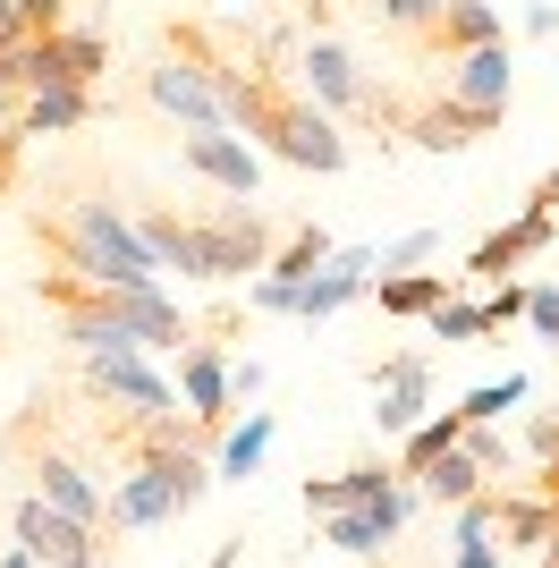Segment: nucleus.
I'll list each match as a JSON object with an SVG mask.
<instances>
[{
  "label": "nucleus",
  "instance_id": "nucleus-1",
  "mask_svg": "<svg viewBox=\"0 0 559 568\" xmlns=\"http://www.w3.org/2000/svg\"><path fill=\"white\" fill-rule=\"evenodd\" d=\"M162 51L204 77L212 102H221V119H230V128H246V136H255L272 162L323 170V179H331V170H348V128H339L323 102H305L297 77L272 69V60H263V43L246 34V26L170 18V26H162Z\"/></svg>",
  "mask_w": 559,
  "mask_h": 568
},
{
  "label": "nucleus",
  "instance_id": "nucleus-2",
  "mask_svg": "<svg viewBox=\"0 0 559 568\" xmlns=\"http://www.w3.org/2000/svg\"><path fill=\"white\" fill-rule=\"evenodd\" d=\"M136 237L153 246V263L162 272H179V281H255L263 263H272L280 230L272 213H255V195H221V204H204V213H179V204H136Z\"/></svg>",
  "mask_w": 559,
  "mask_h": 568
},
{
  "label": "nucleus",
  "instance_id": "nucleus-3",
  "mask_svg": "<svg viewBox=\"0 0 559 568\" xmlns=\"http://www.w3.org/2000/svg\"><path fill=\"white\" fill-rule=\"evenodd\" d=\"M34 297L69 348H186L212 323V314H186L179 297H162V281L119 288V281H85V272H34Z\"/></svg>",
  "mask_w": 559,
  "mask_h": 568
},
{
  "label": "nucleus",
  "instance_id": "nucleus-4",
  "mask_svg": "<svg viewBox=\"0 0 559 568\" xmlns=\"http://www.w3.org/2000/svg\"><path fill=\"white\" fill-rule=\"evenodd\" d=\"M26 237H34L43 272H85V281H119V288H153L162 281L153 246L136 237V221L119 213L111 195L51 187L43 204H26Z\"/></svg>",
  "mask_w": 559,
  "mask_h": 568
},
{
  "label": "nucleus",
  "instance_id": "nucleus-5",
  "mask_svg": "<svg viewBox=\"0 0 559 568\" xmlns=\"http://www.w3.org/2000/svg\"><path fill=\"white\" fill-rule=\"evenodd\" d=\"M111 77V43L93 26H51L34 43L0 51V85L9 94H34V85H102Z\"/></svg>",
  "mask_w": 559,
  "mask_h": 568
},
{
  "label": "nucleus",
  "instance_id": "nucleus-6",
  "mask_svg": "<svg viewBox=\"0 0 559 568\" xmlns=\"http://www.w3.org/2000/svg\"><path fill=\"white\" fill-rule=\"evenodd\" d=\"M221 332H237V314H212L204 332L179 348V390H186V407H195V450H212V442L230 433V407H237V390H230V356H221Z\"/></svg>",
  "mask_w": 559,
  "mask_h": 568
},
{
  "label": "nucleus",
  "instance_id": "nucleus-7",
  "mask_svg": "<svg viewBox=\"0 0 559 568\" xmlns=\"http://www.w3.org/2000/svg\"><path fill=\"white\" fill-rule=\"evenodd\" d=\"M77 399H93V407H136V416H170L179 390L144 365V348H77Z\"/></svg>",
  "mask_w": 559,
  "mask_h": 568
},
{
  "label": "nucleus",
  "instance_id": "nucleus-8",
  "mask_svg": "<svg viewBox=\"0 0 559 568\" xmlns=\"http://www.w3.org/2000/svg\"><path fill=\"white\" fill-rule=\"evenodd\" d=\"M288 77H297V94L305 102H323L331 119H356L365 111V94H373V77H365V60H356L331 26H314L297 51H288Z\"/></svg>",
  "mask_w": 559,
  "mask_h": 568
},
{
  "label": "nucleus",
  "instance_id": "nucleus-9",
  "mask_svg": "<svg viewBox=\"0 0 559 568\" xmlns=\"http://www.w3.org/2000/svg\"><path fill=\"white\" fill-rule=\"evenodd\" d=\"M9 544L34 568H102L111 560V544H102L93 526H77L69 509H51V500H34V493H18V509H9Z\"/></svg>",
  "mask_w": 559,
  "mask_h": 568
},
{
  "label": "nucleus",
  "instance_id": "nucleus-10",
  "mask_svg": "<svg viewBox=\"0 0 559 568\" xmlns=\"http://www.w3.org/2000/svg\"><path fill=\"white\" fill-rule=\"evenodd\" d=\"M484 43H509V34H500V18H491V0H441L416 34H398V60L441 77L449 60H466V51H484Z\"/></svg>",
  "mask_w": 559,
  "mask_h": 568
},
{
  "label": "nucleus",
  "instance_id": "nucleus-11",
  "mask_svg": "<svg viewBox=\"0 0 559 568\" xmlns=\"http://www.w3.org/2000/svg\"><path fill=\"white\" fill-rule=\"evenodd\" d=\"M500 119H509V111H475V102H449L441 85H433V94L407 102V119H398V144H416V153H466V144L500 136Z\"/></svg>",
  "mask_w": 559,
  "mask_h": 568
},
{
  "label": "nucleus",
  "instance_id": "nucleus-12",
  "mask_svg": "<svg viewBox=\"0 0 559 568\" xmlns=\"http://www.w3.org/2000/svg\"><path fill=\"white\" fill-rule=\"evenodd\" d=\"M365 382H373V425L390 433V442H407L424 425V407H433V365L416 348H398V356H373Z\"/></svg>",
  "mask_w": 559,
  "mask_h": 568
},
{
  "label": "nucleus",
  "instance_id": "nucleus-13",
  "mask_svg": "<svg viewBox=\"0 0 559 568\" xmlns=\"http://www.w3.org/2000/svg\"><path fill=\"white\" fill-rule=\"evenodd\" d=\"M551 237H559V204L526 195V213H517V221H500L491 237H475V255H466V281H509L517 263H535Z\"/></svg>",
  "mask_w": 559,
  "mask_h": 568
},
{
  "label": "nucleus",
  "instance_id": "nucleus-14",
  "mask_svg": "<svg viewBox=\"0 0 559 568\" xmlns=\"http://www.w3.org/2000/svg\"><path fill=\"white\" fill-rule=\"evenodd\" d=\"M407 509H416V484H390V493L365 500V509H331V518H323V544L348 551V560H373L382 544L407 535Z\"/></svg>",
  "mask_w": 559,
  "mask_h": 568
},
{
  "label": "nucleus",
  "instance_id": "nucleus-15",
  "mask_svg": "<svg viewBox=\"0 0 559 568\" xmlns=\"http://www.w3.org/2000/svg\"><path fill=\"white\" fill-rule=\"evenodd\" d=\"M179 162L195 170V179H212L221 195H255V187H263L255 144L230 136V128H186V136H179Z\"/></svg>",
  "mask_w": 559,
  "mask_h": 568
},
{
  "label": "nucleus",
  "instance_id": "nucleus-16",
  "mask_svg": "<svg viewBox=\"0 0 559 568\" xmlns=\"http://www.w3.org/2000/svg\"><path fill=\"white\" fill-rule=\"evenodd\" d=\"M136 85H144V102H153V111H170L179 128H230V119H221V102H212V85L186 69V60H170V51L136 77Z\"/></svg>",
  "mask_w": 559,
  "mask_h": 568
},
{
  "label": "nucleus",
  "instance_id": "nucleus-17",
  "mask_svg": "<svg viewBox=\"0 0 559 568\" xmlns=\"http://www.w3.org/2000/svg\"><path fill=\"white\" fill-rule=\"evenodd\" d=\"M365 281H373V246H331V263L297 288V314H305V323H331L339 306L365 297Z\"/></svg>",
  "mask_w": 559,
  "mask_h": 568
},
{
  "label": "nucleus",
  "instance_id": "nucleus-18",
  "mask_svg": "<svg viewBox=\"0 0 559 568\" xmlns=\"http://www.w3.org/2000/svg\"><path fill=\"white\" fill-rule=\"evenodd\" d=\"M509 77H517L509 43H484V51H466V60H449V69H441V94L449 102H475V111H509Z\"/></svg>",
  "mask_w": 559,
  "mask_h": 568
},
{
  "label": "nucleus",
  "instance_id": "nucleus-19",
  "mask_svg": "<svg viewBox=\"0 0 559 568\" xmlns=\"http://www.w3.org/2000/svg\"><path fill=\"white\" fill-rule=\"evenodd\" d=\"M390 484H407L390 458H365V467H339V475H305V509H314V518H331V509H365V500H382Z\"/></svg>",
  "mask_w": 559,
  "mask_h": 568
},
{
  "label": "nucleus",
  "instance_id": "nucleus-20",
  "mask_svg": "<svg viewBox=\"0 0 559 568\" xmlns=\"http://www.w3.org/2000/svg\"><path fill=\"white\" fill-rule=\"evenodd\" d=\"M85 119H93V85H34V94H18V119H9V128L34 144V136H69Z\"/></svg>",
  "mask_w": 559,
  "mask_h": 568
},
{
  "label": "nucleus",
  "instance_id": "nucleus-21",
  "mask_svg": "<svg viewBox=\"0 0 559 568\" xmlns=\"http://www.w3.org/2000/svg\"><path fill=\"white\" fill-rule=\"evenodd\" d=\"M551 526H559V509L542 493H491V535H500V551H542Z\"/></svg>",
  "mask_w": 559,
  "mask_h": 568
},
{
  "label": "nucleus",
  "instance_id": "nucleus-22",
  "mask_svg": "<svg viewBox=\"0 0 559 568\" xmlns=\"http://www.w3.org/2000/svg\"><path fill=\"white\" fill-rule=\"evenodd\" d=\"M365 288L382 297V314H390V323H424V314L458 288V272H390V281H365Z\"/></svg>",
  "mask_w": 559,
  "mask_h": 568
},
{
  "label": "nucleus",
  "instance_id": "nucleus-23",
  "mask_svg": "<svg viewBox=\"0 0 559 568\" xmlns=\"http://www.w3.org/2000/svg\"><path fill=\"white\" fill-rule=\"evenodd\" d=\"M331 263V230H314V221H297L288 230V246H272V263H263V281H288V288H305L314 272Z\"/></svg>",
  "mask_w": 559,
  "mask_h": 568
},
{
  "label": "nucleus",
  "instance_id": "nucleus-24",
  "mask_svg": "<svg viewBox=\"0 0 559 568\" xmlns=\"http://www.w3.org/2000/svg\"><path fill=\"white\" fill-rule=\"evenodd\" d=\"M407 484H416L424 500H441V509H458V500H475V493H484L491 475L475 467V458H466V450H441V458H433V467H424V475H407Z\"/></svg>",
  "mask_w": 559,
  "mask_h": 568
},
{
  "label": "nucleus",
  "instance_id": "nucleus-25",
  "mask_svg": "<svg viewBox=\"0 0 559 568\" xmlns=\"http://www.w3.org/2000/svg\"><path fill=\"white\" fill-rule=\"evenodd\" d=\"M458 433H466V407H441V416H424V425L398 442V475H424L441 450H458Z\"/></svg>",
  "mask_w": 559,
  "mask_h": 568
},
{
  "label": "nucleus",
  "instance_id": "nucleus-26",
  "mask_svg": "<svg viewBox=\"0 0 559 568\" xmlns=\"http://www.w3.org/2000/svg\"><path fill=\"white\" fill-rule=\"evenodd\" d=\"M458 568H500V535H491V484L458 500Z\"/></svg>",
  "mask_w": 559,
  "mask_h": 568
},
{
  "label": "nucleus",
  "instance_id": "nucleus-27",
  "mask_svg": "<svg viewBox=\"0 0 559 568\" xmlns=\"http://www.w3.org/2000/svg\"><path fill=\"white\" fill-rule=\"evenodd\" d=\"M424 323H433V339H449V348H484V339H500V332H491V314L475 306V297H458V288H449Z\"/></svg>",
  "mask_w": 559,
  "mask_h": 568
},
{
  "label": "nucleus",
  "instance_id": "nucleus-28",
  "mask_svg": "<svg viewBox=\"0 0 559 568\" xmlns=\"http://www.w3.org/2000/svg\"><path fill=\"white\" fill-rule=\"evenodd\" d=\"M51 26H69V0H0V51L34 43Z\"/></svg>",
  "mask_w": 559,
  "mask_h": 568
},
{
  "label": "nucleus",
  "instance_id": "nucleus-29",
  "mask_svg": "<svg viewBox=\"0 0 559 568\" xmlns=\"http://www.w3.org/2000/svg\"><path fill=\"white\" fill-rule=\"evenodd\" d=\"M272 433H280V416H255L246 433H221V475H230V484H246V475L263 467V450H272Z\"/></svg>",
  "mask_w": 559,
  "mask_h": 568
},
{
  "label": "nucleus",
  "instance_id": "nucleus-30",
  "mask_svg": "<svg viewBox=\"0 0 559 568\" xmlns=\"http://www.w3.org/2000/svg\"><path fill=\"white\" fill-rule=\"evenodd\" d=\"M526 390H535V382L526 374H500V382H484V390H466V425H491V416H509V407H526Z\"/></svg>",
  "mask_w": 559,
  "mask_h": 568
},
{
  "label": "nucleus",
  "instance_id": "nucleus-31",
  "mask_svg": "<svg viewBox=\"0 0 559 568\" xmlns=\"http://www.w3.org/2000/svg\"><path fill=\"white\" fill-rule=\"evenodd\" d=\"M433 9H441V0H365L356 18H365L373 34H390V43H398V34H416V26L433 18Z\"/></svg>",
  "mask_w": 559,
  "mask_h": 568
},
{
  "label": "nucleus",
  "instance_id": "nucleus-32",
  "mask_svg": "<svg viewBox=\"0 0 559 568\" xmlns=\"http://www.w3.org/2000/svg\"><path fill=\"white\" fill-rule=\"evenodd\" d=\"M433 255H441V230H407V237H390V246H373L382 272H416V263H433Z\"/></svg>",
  "mask_w": 559,
  "mask_h": 568
},
{
  "label": "nucleus",
  "instance_id": "nucleus-33",
  "mask_svg": "<svg viewBox=\"0 0 559 568\" xmlns=\"http://www.w3.org/2000/svg\"><path fill=\"white\" fill-rule=\"evenodd\" d=\"M458 450L475 458V467H484V475H509V467H517V458H509V442H500V433H491V425H466V433H458Z\"/></svg>",
  "mask_w": 559,
  "mask_h": 568
},
{
  "label": "nucleus",
  "instance_id": "nucleus-34",
  "mask_svg": "<svg viewBox=\"0 0 559 568\" xmlns=\"http://www.w3.org/2000/svg\"><path fill=\"white\" fill-rule=\"evenodd\" d=\"M484 314H491V332H509L517 314H526V288H517V281H491V297H484Z\"/></svg>",
  "mask_w": 559,
  "mask_h": 568
},
{
  "label": "nucleus",
  "instance_id": "nucleus-35",
  "mask_svg": "<svg viewBox=\"0 0 559 568\" xmlns=\"http://www.w3.org/2000/svg\"><path fill=\"white\" fill-rule=\"evenodd\" d=\"M526 323H535L542 339H559V288H526Z\"/></svg>",
  "mask_w": 559,
  "mask_h": 568
},
{
  "label": "nucleus",
  "instance_id": "nucleus-36",
  "mask_svg": "<svg viewBox=\"0 0 559 568\" xmlns=\"http://www.w3.org/2000/svg\"><path fill=\"white\" fill-rule=\"evenodd\" d=\"M18 162H26V136L0 128V195H18Z\"/></svg>",
  "mask_w": 559,
  "mask_h": 568
},
{
  "label": "nucleus",
  "instance_id": "nucleus-37",
  "mask_svg": "<svg viewBox=\"0 0 559 568\" xmlns=\"http://www.w3.org/2000/svg\"><path fill=\"white\" fill-rule=\"evenodd\" d=\"M526 450H535V458L559 450V416H535V425H526Z\"/></svg>",
  "mask_w": 559,
  "mask_h": 568
},
{
  "label": "nucleus",
  "instance_id": "nucleus-38",
  "mask_svg": "<svg viewBox=\"0 0 559 568\" xmlns=\"http://www.w3.org/2000/svg\"><path fill=\"white\" fill-rule=\"evenodd\" d=\"M535 493H542V500H551V509H559V450L542 458V475H535Z\"/></svg>",
  "mask_w": 559,
  "mask_h": 568
},
{
  "label": "nucleus",
  "instance_id": "nucleus-39",
  "mask_svg": "<svg viewBox=\"0 0 559 568\" xmlns=\"http://www.w3.org/2000/svg\"><path fill=\"white\" fill-rule=\"evenodd\" d=\"M0 568H34V560H26V551H18V544H0Z\"/></svg>",
  "mask_w": 559,
  "mask_h": 568
},
{
  "label": "nucleus",
  "instance_id": "nucleus-40",
  "mask_svg": "<svg viewBox=\"0 0 559 568\" xmlns=\"http://www.w3.org/2000/svg\"><path fill=\"white\" fill-rule=\"evenodd\" d=\"M542 568H559V526H551V544H542Z\"/></svg>",
  "mask_w": 559,
  "mask_h": 568
},
{
  "label": "nucleus",
  "instance_id": "nucleus-41",
  "mask_svg": "<svg viewBox=\"0 0 559 568\" xmlns=\"http://www.w3.org/2000/svg\"><path fill=\"white\" fill-rule=\"evenodd\" d=\"M348 9H365V0H348Z\"/></svg>",
  "mask_w": 559,
  "mask_h": 568
}]
</instances>
